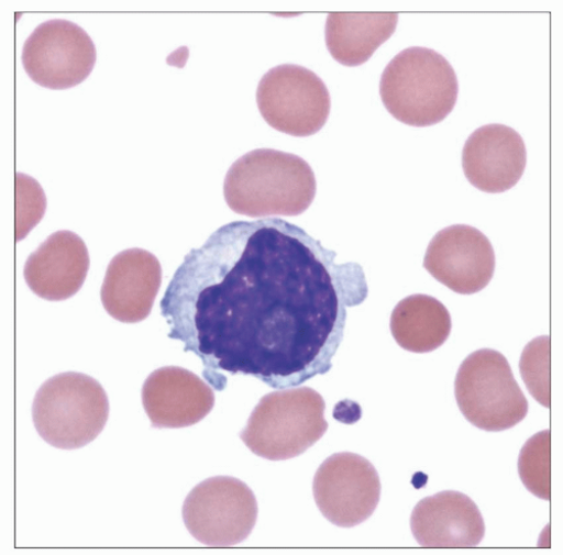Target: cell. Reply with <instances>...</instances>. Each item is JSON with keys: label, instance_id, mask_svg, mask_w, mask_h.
I'll return each mask as SVG.
<instances>
[{"label": "cell", "instance_id": "15", "mask_svg": "<svg viewBox=\"0 0 563 555\" xmlns=\"http://www.w3.org/2000/svg\"><path fill=\"white\" fill-rule=\"evenodd\" d=\"M162 286V265L144 249H128L110 263L101 290L102 303L118 321L136 323L152 312Z\"/></svg>", "mask_w": 563, "mask_h": 555}, {"label": "cell", "instance_id": "16", "mask_svg": "<svg viewBox=\"0 0 563 555\" xmlns=\"http://www.w3.org/2000/svg\"><path fill=\"white\" fill-rule=\"evenodd\" d=\"M89 263L84 241L71 231H58L27 258L25 281L42 299L67 300L81 289Z\"/></svg>", "mask_w": 563, "mask_h": 555}, {"label": "cell", "instance_id": "10", "mask_svg": "<svg viewBox=\"0 0 563 555\" xmlns=\"http://www.w3.org/2000/svg\"><path fill=\"white\" fill-rule=\"evenodd\" d=\"M22 63L30 78L42 87L68 89L81 84L97 63V48L77 24L53 20L27 37Z\"/></svg>", "mask_w": 563, "mask_h": 555}, {"label": "cell", "instance_id": "4", "mask_svg": "<svg viewBox=\"0 0 563 555\" xmlns=\"http://www.w3.org/2000/svg\"><path fill=\"white\" fill-rule=\"evenodd\" d=\"M109 414V398L100 382L75 373L46 381L32 408L38 435L60 449H77L97 440Z\"/></svg>", "mask_w": 563, "mask_h": 555}, {"label": "cell", "instance_id": "2", "mask_svg": "<svg viewBox=\"0 0 563 555\" xmlns=\"http://www.w3.org/2000/svg\"><path fill=\"white\" fill-rule=\"evenodd\" d=\"M223 191L233 212L251 218L297 217L313 202L317 181L312 168L299 156L258 149L230 167Z\"/></svg>", "mask_w": 563, "mask_h": 555}, {"label": "cell", "instance_id": "13", "mask_svg": "<svg viewBox=\"0 0 563 555\" xmlns=\"http://www.w3.org/2000/svg\"><path fill=\"white\" fill-rule=\"evenodd\" d=\"M410 528L417 543L431 548L476 547L486 533L478 506L459 491L420 500L413 508Z\"/></svg>", "mask_w": 563, "mask_h": 555}, {"label": "cell", "instance_id": "6", "mask_svg": "<svg viewBox=\"0 0 563 555\" xmlns=\"http://www.w3.org/2000/svg\"><path fill=\"white\" fill-rule=\"evenodd\" d=\"M454 393L464 418L486 432L510 430L529 412V401L507 358L494 349H479L463 360Z\"/></svg>", "mask_w": 563, "mask_h": 555}, {"label": "cell", "instance_id": "18", "mask_svg": "<svg viewBox=\"0 0 563 555\" xmlns=\"http://www.w3.org/2000/svg\"><path fill=\"white\" fill-rule=\"evenodd\" d=\"M390 330L400 347L426 354L444 345L451 335L452 319L446 307L438 299L415 295L396 306Z\"/></svg>", "mask_w": 563, "mask_h": 555}, {"label": "cell", "instance_id": "5", "mask_svg": "<svg viewBox=\"0 0 563 555\" xmlns=\"http://www.w3.org/2000/svg\"><path fill=\"white\" fill-rule=\"evenodd\" d=\"M324 409L321 395L307 387L268 393L254 409L241 439L263 458H295L325 434Z\"/></svg>", "mask_w": 563, "mask_h": 555}, {"label": "cell", "instance_id": "1", "mask_svg": "<svg viewBox=\"0 0 563 555\" xmlns=\"http://www.w3.org/2000/svg\"><path fill=\"white\" fill-rule=\"evenodd\" d=\"M306 231L282 219L234 221L187 254L161 301L168 337L203 363L217 391L225 375L273 389L331 371L347 309L368 289L363 267L338 264Z\"/></svg>", "mask_w": 563, "mask_h": 555}, {"label": "cell", "instance_id": "7", "mask_svg": "<svg viewBox=\"0 0 563 555\" xmlns=\"http://www.w3.org/2000/svg\"><path fill=\"white\" fill-rule=\"evenodd\" d=\"M258 504L252 489L231 477H214L198 485L185 499V526L200 543L231 547L254 530Z\"/></svg>", "mask_w": 563, "mask_h": 555}, {"label": "cell", "instance_id": "17", "mask_svg": "<svg viewBox=\"0 0 563 555\" xmlns=\"http://www.w3.org/2000/svg\"><path fill=\"white\" fill-rule=\"evenodd\" d=\"M397 13H331L325 23V43L343 66L365 64L397 29Z\"/></svg>", "mask_w": 563, "mask_h": 555}, {"label": "cell", "instance_id": "20", "mask_svg": "<svg viewBox=\"0 0 563 555\" xmlns=\"http://www.w3.org/2000/svg\"><path fill=\"white\" fill-rule=\"evenodd\" d=\"M550 357V337L541 336L527 345L520 360L521 375L528 390L545 408L551 404Z\"/></svg>", "mask_w": 563, "mask_h": 555}, {"label": "cell", "instance_id": "19", "mask_svg": "<svg viewBox=\"0 0 563 555\" xmlns=\"http://www.w3.org/2000/svg\"><path fill=\"white\" fill-rule=\"evenodd\" d=\"M519 474L526 488L536 497L551 498V433L543 431L532 436L519 457Z\"/></svg>", "mask_w": 563, "mask_h": 555}, {"label": "cell", "instance_id": "11", "mask_svg": "<svg viewBox=\"0 0 563 555\" xmlns=\"http://www.w3.org/2000/svg\"><path fill=\"white\" fill-rule=\"evenodd\" d=\"M426 269L455 293L471 296L493 280L495 251L481 230L454 224L432 240L424 259Z\"/></svg>", "mask_w": 563, "mask_h": 555}, {"label": "cell", "instance_id": "9", "mask_svg": "<svg viewBox=\"0 0 563 555\" xmlns=\"http://www.w3.org/2000/svg\"><path fill=\"white\" fill-rule=\"evenodd\" d=\"M313 497L321 514L332 524L357 526L377 510L382 498L379 474L358 454H334L314 476Z\"/></svg>", "mask_w": 563, "mask_h": 555}, {"label": "cell", "instance_id": "3", "mask_svg": "<svg viewBox=\"0 0 563 555\" xmlns=\"http://www.w3.org/2000/svg\"><path fill=\"white\" fill-rule=\"evenodd\" d=\"M457 77L439 53L412 46L398 54L384 71L382 100L398 121L417 127L442 122L453 111Z\"/></svg>", "mask_w": 563, "mask_h": 555}, {"label": "cell", "instance_id": "12", "mask_svg": "<svg viewBox=\"0 0 563 555\" xmlns=\"http://www.w3.org/2000/svg\"><path fill=\"white\" fill-rule=\"evenodd\" d=\"M465 177L483 192L504 193L522 178L527 147L519 132L503 124H489L468 136L462 153Z\"/></svg>", "mask_w": 563, "mask_h": 555}, {"label": "cell", "instance_id": "14", "mask_svg": "<svg viewBox=\"0 0 563 555\" xmlns=\"http://www.w3.org/2000/svg\"><path fill=\"white\" fill-rule=\"evenodd\" d=\"M214 402L209 384L177 366L156 369L143 388V404L156 429L197 425L211 412Z\"/></svg>", "mask_w": 563, "mask_h": 555}, {"label": "cell", "instance_id": "8", "mask_svg": "<svg viewBox=\"0 0 563 555\" xmlns=\"http://www.w3.org/2000/svg\"><path fill=\"white\" fill-rule=\"evenodd\" d=\"M257 104L273 129L294 136H310L320 131L332 107L324 82L313 71L297 65L271 69L260 81Z\"/></svg>", "mask_w": 563, "mask_h": 555}, {"label": "cell", "instance_id": "21", "mask_svg": "<svg viewBox=\"0 0 563 555\" xmlns=\"http://www.w3.org/2000/svg\"><path fill=\"white\" fill-rule=\"evenodd\" d=\"M46 199L40 185L24 174H16V242L24 240L41 221Z\"/></svg>", "mask_w": 563, "mask_h": 555}]
</instances>
